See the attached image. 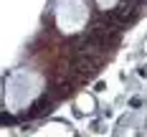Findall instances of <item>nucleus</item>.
<instances>
[{
    "instance_id": "obj_1",
    "label": "nucleus",
    "mask_w": 147,
    "mask_h": 137,
    "mask_svg": "<svg viewBox=\"0 0 147 137\" xmlns=\"http://www.w3.org/2000/svg\"><path fill=\"white\" fill-rule=\"evenodd\" d=\"M94 38H99L102 43H109V41H114L119 33V26L109 18V15H104V18H99V20H94L91 23V30H89Z\"/></svg>"
},
{
    "instance_id": "obj_2",
    "label": "nucleus",
    "mask_w": 147,
    "mask_h": 137,
    "mask_svg": "<svg viewBox=\"0 0 147 137\" xmlns=\"http://www.w3.org/2000/svg\"><path fill=\"white\" fill-rule=\"evenodd\" d=\"M134 15H137V0H122L117 8H112V10H109V18L117 23L119 28H122V26H127V23H132Z\"/></svg>"
},
{
    "instance_id": "obj_3",
    "label": "nucleus",
    "mask_w": 147,
    "mask_h": 137,
    "mask_svg": "<svg viewBox=\"0 0 147 137\" xmlns=\"http://www.w3.org/2000/svg\"><path fill=\"white\" fill-rule=\"evenodd\" d=\"M74 69H76V71H79V74H94V69H96V63H94V61L91 59H84V56H76V59H74Z\"/></svg>"
},
{
    "instance_id": "obj_4",
    "label": "nucleus",
    "mask_w": 147,
    "mask_h": 137,
    "mask_svg": "<svg viewBox=\"0 0 147 137\" xmlns=\"http://www.w3.org/2000/svg\"><path fill=\"white\" fill-rule=\"evenodd\" d=\"M10 122H13L10 114H0V124H10Z\"/></svg>"
}]
</instances>
